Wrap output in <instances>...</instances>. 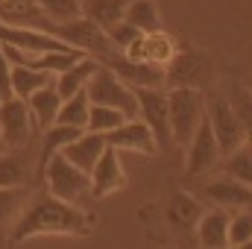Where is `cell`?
Returning <instances> with one entry per match:
<instances>
[{"label":"cell","instance_id":"obj_1","mask_svg":"<svg viewBox=\"0 0 252 249\" xmlns=\"http://www.w3.org/2000/svg\"><path fill=\"white\" fill-rule=\"evenodd\" d=\"M97 217L79 208V202H64L59 196L41 190L27 199L15 226L9 229V244H27L32 238H88L94 232Z\"/></svg>","mask_w":252,"mask_h":249},{"label":"cell","instance_id":"obj_2","mask_svg":"<svg viewBox=\"0 0 252 249\" xmlns=\"http://www.w3.org/2000/svg\"><path fill=\"white\" fill-rule=\"evenodd\" d=\"M205 94L202 88H167V112H170V132L173 144L185 147L193 129L205 121Z\"/></svg>","mask_w":252,"mask_h":249},{"label":"cell","instance_id":"obj_3","mask_svg":"<svg viewBox=\"0 0 252 249\" xmlns=\"http://www.w3.org/2000/svg\"><path fill=\"white\" fill-rule=\"evenodd\" d=\"M41 182L44 190L59 196L64 202H82L85 196H91V173L79 170L73 161H67L62 153H56L44 170H41Z\"/></svg>","mask_w":252,"mask_h":249},{"label":"cell","instance_id":"obj_4","mask_svg":"<svg viewBox=\"0 0 252 249\" xmlns=\"http://www.w3.org/2000/svg\"><path fill=\"white\" fill-rule=\"evenodd\" d=\"M50 32H53L56 38L67 41L70 47L82 50L85 56L100 59V62H103V59H109V56H115V47H112V41H109L106 30H103L100 24H94L88 15H79V18L64 21V24H53V27H50Z\"/></svg>","mask_w":252,"mask_h":249},{"label":"cell","instance_id":"obj_5","mask_svg":"<svg viewBox=\"0 0 252 249\" xmlns=\"http://www.w3.org/2000/svg\"><path fill=\"white\" fill-rule=\"evenodd\" d=\"M85 94H88L91 103L121 109L126 118H138V97H135V88H129L109 64L100 62V67L94 70V76H91L88 85H85Z\"/></svg>","mask_w":252,"mask_h":249},{"label":"cell","instance_id":"obj_6","mask_svg":"<svg viewBox=\"0 0 252 249\" xmlns=\"http://www.w3.org/2000/svg\"><path fill=\"white\" fill-rule=\"evenodd\" d=\"M164 88H205L211 79V59L190 44H179L176 56L164 64Z\"/></svg>","mask_w":252,"mask_h":249},{"label":"cell","instance_id":"obj_7","mask_svg":"<svg viewBox=\"0 0 252 249\" xmlns=\"http://www.w3.org/2000/svg\"><path fill=\"white\" fill-rule=\"evenodd\" d=\"M138 97V118L153 129L156 144L161 153H167L173 144V132H170V112H167V91L164 88H135Z\"/></svg>","mask_w":252,"mask_h":249},{"label":"cell","instance_id":"obj_8","mask_svg":"<svg viewBox=\"0 0 252 249\" xmlns=\"http://www.w3.org/2000/svg\"><path fill=\"white\" fill-rule=\"evenodd\" d=\"M205 118H208V124L214 129V138H217L223 156H229L241 144H247V132H244V126L238 121V115L232 112L229 97H223V94L208 97L205 100Z\"/></svg>","mask_w":252,"mask_h":249},{"label":"cell","instance_id":"obj_9","mask_svg":"<svg viewBox=\"0 0 252 249\" xmlns=\"http://www.w3.org/2000/svg\"><path fill=\"white\" fill-rule=\"evenodd\" d=\"M35 132V121L30 115L27 100L9 94L0 103V141L3 147H27L32 141Z\"/></svg>","mask_w":252,"mask_h":249},{"label":"cell","instance_id":"obj_10","mask_svg":"<svg viewBox=\"0 0 252 249\" xmlns=\"http://www.w3.org/2000/svg\"><path fill=\"white\" fill-rule=\"evenodd\" d=\"M223 161V153H220V144L214 138V129L208 124V118L193 129V135L185 144V176H202L208 173L214 164Z\"/></svg>","mask_w":252,"mask_h":249},{"label":"cell","instance_id":"obj_11","mask_svg":"<svg viewBox=\"0 0 252 249\" xmlns=\"http://www.w3.org/2000/svg\"><path fill=\"white\" fill-rule=\"evenodd\" d=\"M126 185H129V179H126L124 161H121V150H115L112 144H106L103 156L91 167V196L103 199V196H112V193L124 190Z\"/></svg>","mask_w":252,"mask_h":249},{"label":"cell","instance_id":"obj_12","mask_svg":"<svg viewBox=\"0 0 252 249\" xmlns=\"http://www.w3.org/2000/svg\"><path fill=\"white\" fill-rule=\"evenodd\" d=\"M106 144H112L121 153H138V156H161L153 129L144 124L141 118H126L118 129L106 135Z\"/></svg>","mask_w":252,"mask_h":249},{"label":"cell","instance_id":"obj_13","mask_svg":"<svg viewBox=\"0 0 252 249\" xmlns=\"http://www.w3.org/2000/svg\"><path fill=\"white\" fill-rule=\"evenodd\" d=\"M103 64H109L129 88H164V64L158 62H141V59H129V56H109L103 59Z\"/></svg>","mask_w":252,"mask_h":249},{"label":"cell","instance_id":"obj_14","mask_svg":"<svg viewBox=\"0 0 252 249\" xmlns=\"http://www.w3.org/2000/svg\"><path fill=\"white\" fill-rule=\"evenodd\" d=\"M179 50V41L164 32V30H156V32H141L129 47L124 50V56L129 59H141V62H158V64H167Z\"/></svg>","mask_w":252,"mask_h":249},{"label":"cell","instance_id":"obj_15","mask_svg":"<svg viewBox=\"0 0 252 249\" xmlns=\"http://www.w3.org/2000/svg\"><path fill=\"white\" fill-rule=\"evenodd\" d=\"M202 211H205V205H202L199 196H193L188 190H173L170 199H167V205H164V220H167V226H170L173 232H179V235H193V229H196Z\"/></svg>","mask_w":252,"mask_h":249},{"label":"cell","instance_id":"obj_16","mask_svg":"<svg viewBox=\"0 0 252 249\" xmlns=\"http://www.w3.org/2000/svg\"><path fill=\"white\" fill-rule=\"evenodd\" d=\"M199 196L217 208H226V211H238V208H252V187L238 182L235 176H223L217 182H208V185L199 190Z\"/></svg>","mask_w":252,"mask_h":249},{"label":"cell","instance_id":"obj_17","mask_svg":"<svg viewBox=\"0 0 252 249\" xmlns=\"http://www.w3.org/2000/svg\"><path fill=\"white\" fill-rule=\"evenodd\" d=\"M35 176V161L27 147H9L0 156V187H27Z\"/></svg>","mask_w":252,"mask_h":249},{"label":"cell","instance_id":"obj_18","mask_svg":"<svg viewBox=\"0 0 252 249\" xmlns=\"http://www.w3.org/2000/svg\"><path fill=\"white\" fill-rule=\"evenodd\" d=\"M229 214L226 208H205L196 229H193V241L199 247H211V249H220V247H229Z\"/></svg>","mask_w":252,"mask_h":249},{"label":"cell","instance_id":"obj_19","mask_svg":"<svg viewBox=\"0 0 252 249\" xmlns=\"http://www.w3.org/2000/svg\"><path fill=\"white\" fill-rule=\"evenodd\" d=\"M103 150H106V135L82 129V132H79V135H76V138L62 150V156L67 158V161H73L79 170L91 173V167L97 164V158L103 156Z\"/></svg>","mask_w":252,"mask_h":249},{"label":"cell","instance_id":"obj_20","mask_svg":"<svg viewBox=\"0 0 252 249\" xmlns=\"http://www.w3.org/2000/svg\"><path fill=\"white\" fill-rule=\"evenodd\" d=\"M0 24L32 27V30H44V32H50V27H53L35 0H0Z\"/></svg>","mask_w":252,"mask_h":249},{"label":"cell","instance_id":"obj_21","mask_svg":"<svg viewBox=\"0 0 252 249\" xmlns=\"http://www.w3.org/2000/svg\"><path fill=\"white\" fill-rule=\"evenodd\" d=\"M27 106H30V115L35 121V129H47L56 124V115L62 109V94L56 88V79L47 82L44 88H38L32 97H27Z\"/></svg>","mask_w":252,"mask_h":249},{"label":"cell","instance_id":"obj_22","mask_svg":"<svg viewBox=\"0 0 252 249\" xmlns=\"http://www.w3.org/2000/svg\"><path fill=\"white\" fill-rule=\"evenodd\" d=\"M82 129H73V126H62V124H53L47 126V129H41V150H38V161H35V176L41 179V170H44V164L56 156V153H62L64 147L79 135Z\"/></svg>","mask_w":252,"mask_h":249},{"label":"cell","instance_id":"obj_23","mask_svg":"<svg viewBox=\"0 0 252 249\" xmlns=\"http://www.w3.org/2000/svg\"><path fill=\"white\" fill-rule=\"evenodd\" d=\"M53 79H56V73L41 70V67H35V64H12V76H9L12 94L21 97V100L32 97L38 88H44V85L53 82Z\"/></svg>","mask_w":252,"mask_h":249},{"label":"cell","instance_id":"obj_24","mask_svg":"<svg viewBox=\"0 0 252 249\" xmlns=\"http://www.w3.org/2000/svg\"><path fill=\"white\" fill-rule=\"evenodd\" d=\"M97 67H100V59H94V56H82V59H76L70 67H64L62 73H56V88H59L62 100L64 97H70V94H76V91H82V88L88 85V79L94 76Z\"/></svg>","mask_w":252,"mask_h":249},{"label":"cell","instance_id":"obj_25","mask_svg":"<svg viewBox=\"0 0 252 249\" xmlns=\"http://www.w3.org/2000/svg\"><path fill=\"white\" fill-rule=\"evenodd\" d=\"M126 6H129V0H82V15H88L103 30H109L118 21H124Z\"/></svg>","mask_w":252,"mask_h":249},{"label":"cell","instance_id":"obj_26","mask_svg":"<svg viewBox=\"0 0 252 249\" xmlns=\"http://www.w3.org/2000/svg\"><path fill=\"white\" fill-rule=\"evenodd\" d=\"M27 199H30L27 187H0V235L3 232L9 235V229L15 226V220L24 211Z\"/></svg>","mask_w":252,"mask_h":249},{"label":"cell","instance_id":"obj_27","mask_svg":"<svg viewBox=\"0 0 252 249\" xmlns=\"http://www.w3.org/2000/svg\"><path fill=\"white\" fill-rule=\"evenodd\" d=\"M124 21H129V24H132L135 30H141V32H156V30H161V15H158V9H156L153 0H129Z\"/></svg>","mask_w":252,"mask_h":249},{"label":"cell","instance_id":"obj_28","mask_svg":"<svg viewBox=\"0 0 252 249\" xmlns=\"http://www.w3.org/2000/svg\"><path fill=\"white\" fill-rule=\"evenodd\" d=\"M88 109H91V100H88V94H85V88H82V91H76V94H70V97L62 100V109H59V115H56V124L73 126V129H85Z\"/></svg>","mask_w":252,"mask_h":249},{"label":"cell","instance_id":"obj_29","mask_svg":"<svg viewBox=\"0 0 252 249\" xmlns=\"http://www.w3.org/2000/svg\"><path fill=\"white\" fill-rule=\"evenodd\" d=\"M126 121V115L121 109H112V106H100V103H91L88 109V121H85V129L88 132H100V135H109L112 129Z\"/></svg>","mask_w":252,"mask_h":249},{"label":"cell","instance_id":"obj_30","mask_svg":"<svg viewBox=\"0 0 252 249\" xmlns=\"http://www.w3.org/2000/svg\"><path fill=\"white\" fill-rule=\"evenodd\" d=\"M223 167H226V176H235L238 182L252 187V144H241L235 153L223 156Z\"/></svg>","mask_w":252,"mask_h":249},{"label":"cell","instance_id":"obj_31","mask_svg":"<svg viewBox=\"0 0 252 249\" xmlns=\"http://www.w3.org/2000/svg\"><path fill=\"white\" fill-rule=\"evenodd\" d=\"M229 106H232V112L238 115V121L244 126L247 141L252 144V88L250 85L235 82V85L229 88Z\"/></svg>","mask_w":252,"mask_h":249},{"label":"cell","instance_id":"obj_32","mask_svg":"<svg viewBox=\"0 0 252 249\" xmlns=\"http://www.w3.org/2000/svg\"><path fill=\"white\" fill-rule=\"evenodd\" d=\"M50 24H64L82 15V0H35Z\"/></svg>","mask_w":252,"mask_h":249},{"label":"cell","instance_id":"obj_33","mask_svg":"<svg viewBox=\"0 0 252 249\" xmlns=\"http://www.w3.org/2000/svg\"><path fill=\"white\" fill-rule=\"evenodd\" d=\"M252 241V211L238 208L229 214V247H250Z\"/></svg>","mask_w":252,"mask_h":249},{"label":"cell","instance_id":"obj_34","mask_svg":"<svg viewBox=\"0 0 252 249\" xmlns=\"http://www.w3.org/2000/svg\"><path fill=\"white\" fill-rule=\"evenodd\" d=\"M106 35H109L112 47H115L118 53H124L126 47H129V44H132V41L141 35V30H135L129 21H118L115 27H109V30H106Z\"/></svg>","mask_w":252,"mask_h":249},{"label":"cell","instance_id":"obj_35","mask_svg":"<svg viewBox=\"0 0 252 249\" xmlns=\"http://www.w3.org/2000/svg\"><path fill=\"white\" fill-rule=\"evenodd\" d=\"M9 76H12V62L6 59V53H3V47H0V91L9 97L12 94V82H9Z\"/></svg>","mask_w":252,"mask_h":249},{"label":"cell","instance_id":"obj_36","mask_svg":"<svg viewBox=\"0 0 252 249\" xmlns=\"http://www.w3.org/2000/svg\"><path fill=\"white\" fill-rule=\"evenodd\" d=\"M3 97H6V94H3V91H0V103H3Z\"/></svg>","mask_w":252,"mask_h":249},{"label":"cell","instance_id":"obj_37","mask_svg":"<svg viewBox=\"0 0 252 249\" xmlns=\"http://www.w3.org/2000/svg\"><path fill=\"white\" fill-rule=\"evenodd\" d=\"M250 88H252V76H250Z\"/></svg>","mask_w":252,"mask_h":249},{"label":"cell","instance_id":"obj_38","mask_svg":"<svg viewBox=\"0 0 252 249\" xmlns=\"http://www.w3.org/2000/svg\"><path fill=\"white\" fill-rule=\"evenodd\" d=\"M0 147H3V141H0Z\"/></svg>","mask_w":252,"mask_h":249}]
</instances>
